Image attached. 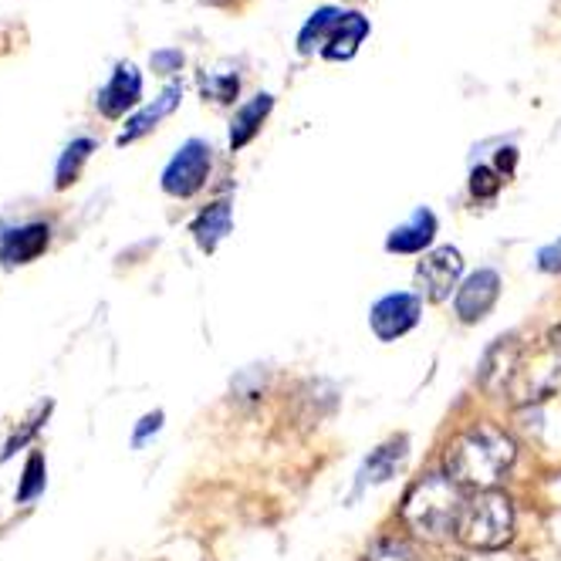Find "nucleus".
<instances>
[{"label": "nucleus", "mask_w": 561, "mask_h": 561, "mask_svg": "<svg viewBox=\"0 0 561 561\" xmlns=\"http://www.w3.org/2000/svg\"><path fill=\"white\" fill-rule=\"evenodd\" d=\"M517 457L514 439L494 423H473L447 447V473L457 488L494 491Z\"/></svg>", "instance_id": "f257e3e1"}, {"label": "nucleus", "mask_w": 561, "mask_h": 561, "mask_svg": "<svg viewBox=\"0 0 561 561\" xmlns=\"http://www.w3.org/2000/svg\"><path fill=\"white\" fill-rule=\"evenodd\" d=\"M463 497L450 473H426L410 488L403 501L407 528L423 541H444L457 531Z\"/></svg>", "instance_id": "f03ea898"}, {"label": "nucleus", "mask_w": 561, "mask_h": 561, "mask_svg": "<svg viewBox=\"0 0 561 561\" xmlns=\"http://www.w3.org/2000/svg\"><path fill=\"white\" fill-rule=\"evenodd\" d=\"M457 541L470 551H497L514 535V507L501 491H473L457 517Z\"/></svg>", "instance_id": "7ed1b4c3"}, {"label": "nucleus", "mask_w": 561, "mask_h": 561, "mask_svg": "<svg viewBox=\"0 0 561 561\" xmlns=\"http://www.w3.org/2000/svg\"><path fill=\"white\" fill-rule=\"evenodd\" d=\"M558 386H561V358L545 342L538 348L517 352V363L504 382V392H507L511 403L520 407V403H538V399H548Z\"/></svg>", "instance_id": "20e7f679"}, {"label": "nucleus", "mask_w": 561, "mask_h": 561, "mask_svg": "<svg viewBox=\"0 0 561 561\" xmlns=\"http://www.w3.org/2000/svg\"><path fill=\"white\" fill-rule=\"evenodd\" d=\"M210 163H214L210 146L204 139L183 142L176 149V156L167 163V170H163V190L170 196H180V199L199 193V190H204V183H207V176H210Z\"/></svg>", "instance_id": "39448f33"}, {"label": "nucleus", "mask_w": 561, "mask_h": 561, "mask_svg": "<svg viewBox=\"0 0 561 561\" xmlns=\"http://www.w3.org/2000/svg\"><path fill=\"white\" fill-rule=\"evenodd\" d=\"M463 257L457 248H436L416 267V285L430 301H447L460 288Z\"/></svg>", "instance_id": "423d86ee"}, {"label": "nucleus", "mask_w": 561, "mask_h": 561, "mask_svg": "<svg viewBox=\"0 0 561 561\" xmlns=\"http://www.w3.org/2000/svg\"><path fill=\"white\" fill-rule=\"evenodd\" d=\"M416 322H420V298L410 295V291L386 295L369 311V325H373V332H376L379 342L403 339L410 329H416Z\"/></svg>", "instance_id": "0eeeda50"}, {"label": "nucleus", "mask_w": 561, "mask_h": 561, "mask_svg": "<svg viewBox=\"0 0 561 561\" xmlns=\"http://www.w3.org/2000/svg\"><path fill=\"white\" fill-rule=\"evenodd\" d=\"M501 298V274L491 267H480L477 274H470L463 285L454 295V311L460 322L473 325V322H484L491 314V308Z\"/></svg>", "instance_id": "6e6552de"}, {"label": "nucleus", "mask_w": 561, "mask_h": 561, "mask_svg": "<svg viewBox=\"0 0 561 561\" xmlns=\"http://www.w3.org/2000/svg\"><path fill=\"white\" fill-rule=\"evenodd\" d=\"M142 99V75L133 61H123L115 65L112 78L99 89L95 95V105L105 118H123L129 108H136Z\"/></svg>", "instance_id": "1a4fd4ad"}, {"label": "nucleus", "mask_w": 561, "mask_h": 561, "mask_svg": "<svg viewBox=\"0 0 561 561\" xmlns=\"http://www.w3.org/2000/svg\"><path fill=\"white\" fill-rule=\"evenodd\" d=\"M51 244V227L48 224H24L0 237V264L4 267H21L37 261Z\"/></svg>", "instance_id": "9d476101"}, {"label": "nucleus", "mask_w": 561, "mask_h": 561, "mask_svg": "<svg viewBox=\"0 0 561 561\" xmlns=\"http://www.w3.org/2000/svg\"><path fill=\"white\" fill-rule=\"evenodd\" d=\"M436 237V217L433 210L420 207L407 224H399L389 240H386V251L389 254H423Z\"/></svg>", "instance_id": "9b49d317"}, {"label": "nucleus", "mask_w": 561, "mask_h": 561, "mask_svg": "<svg viewBox=\"0 0 561 561\" xmlns=\"http://www.w3.org/2000/svg\"><path fill=\"white\" fill-rule=\"evenodd\" d=\"M407 450H410V439L407 436H396V439H389V444L376 447L369 454V460L363 463V470H358V488H366V484H386V480L396 477V470L407 463Z\"/></svg>", "instance_id": "f8f14e48"}, {"label": "nucleus", "mask_w": 561, "mask_h": 561, "mask_svg": "<svg viewBox=\"0 0 561 561\" xmlns=\"http://www.w3.org/2000/svg\"><path fill=\"white\" fill-rule=\"evenodd\" d=\"M180 99H183V89L180 85H167L163 89V95H159L152 105H146L142 112H136L129 123H126V129H123V136H118L115 142L118 146H129V142H136V139H142L146 133H152L159 123H163V118L180 105Z\"/></svg>", "instance_id": "ddd939ff"}, {"label": "nucleus", "mask_w": 561, "mask_h": 561, "mask_svg": "<svg viewBox=\"0 0 561 561\" xmlns=\"http://www.w3.org/2000/svg\"><path fill=\"white\" fill-rule=\"evenodd\" d=\"M366 34H369V21L363 18V14H345L342 18V24L335 27V34H332V42L325 45V58L329 61H348V58H355V51H358V45L366 42Z\"/></svg>", "instance_id": "4468645a"}, {"label": "nucleus", "mask_w": 561, "mask_h": 561, "mask_svg": "<svg viewBox=\"0 0 561 561\" xmlns=\"http://www.w3.org/2000/svg\"><path fill=\"white\" fill-rule=\"evenodd\" d=\"M342 11L339 8H322V11H314L308 18V24L301 27L298 34V51L301 55H314V51H325V45L332 42V34L335 27L342 24Z\"/></svg>", "instance_id": "2eb2a0df"}, {"label": "nucleus", "mask_w": 561, "mask_h": 561, "mask_svg": "<svg viewBox=\"0 0 561 561\" xmlns=\"http://www.w3.org/2000/svg\"><path fill=\"white\" fill-rule=\"evenodd\" d=\"M230 227H233L230 204H224V199H220V204L207 207L204 214L193 220V237H196L199 251H217V244L230 233Z\"/></svg>", "instance_id": "dca6fc26"}, {"label": "nucleus", "mask_w": 561, "mask_h": 561, "mask_svg": "<svg viewBox=\"0 0 561 561\" xmlns=\"http://www.w3.org/2000/svg\"><path fill=\"white\" fill-rule=\"evenodd\" d=\"M271 108H274L271 95H257V99H251L244 108H240L233 115V126H230V149H244L257 136V129H261L264 118L271 115Z\"/></svg>", "instance_id": "f3484780"}, {"label": "nucleus", "mask_w": 561, "mask_h": 561, "mask_svg": "<svg viewBox=\"0 0 561 561\" xmlns=\"http://www.w3.org/2000/svg\"><path fill=\"white\" fill-rule=\"evenodd\" d=\"M95 152V142L92 139H75L65 146L61 159H58V170H55V186L65 190L78 180V173H82V167L89 163V156Z\"/></svg>", "instance_id": "a211bd4d"}, {"label": "nucleus", "mask_w": 561, "mask_h": 561, "mask_svg": "<svg viewBox=\"0 0 561 561\" xmlns=\"http://www.w3.org/2000/svg\"><path fill=\"white\" fill-rule=\"evenodd\" d=\"M45 484H48V467H45V457L34 450L27 457V463H24V473H21L18 504H31L34 497H42L45 494Z\"/></svg>", "instance_id": "6ab92c4d"}, {"label": "nucleus", "mask_w": 561, "mask_h": 561, "mask_svg": "<svg viewBox=\"0 0 561 561\" xmlns=\"http://www.w3.org/2000/svg\"><path fill=\"white\" fill-rule=\"evenodd\" d=\"M369 561H420V551L407 541V538H379L373 548H369Z\"/></svg>", "instance_id": "aec40b11"}, {"label": "nucleus", "mask_w": 561, "mask_h": 561, "mask_svg": "<svg viewBox=\"0 0 561 561\" xmlns=\"http://www.w3.org/2000/svg\"><path fill=\"white\" fill-rule=\"evenodd\" d=\"M199 92H204L207 99L220 102V105H230L240 92V78L237 75H204L199 78Z\"/></svg>", "instance_id": "412c9836"}, {"label": "nucleus", "mask_w": 561, "mask_h": 561, "mask_svg": "<svg viewBox=\"0 0 561 561\" xmlns=\"http://www.w3.org/2000/svg\"><path fill=\"white\" fill-rule=\"evenodd\" d=\"M48 410H51V403L48 407H42V410H37V416L34 420H27V426L21 430V433H14L11 439H8V447H4V454H0V460H11L24 444H27V439L37 433V430H42V423H45V416H48Z\"/></svg>", "instance_id": "4be33fe9"}, {"label": "nucleus", "mask_w": 561, "mask_h": 561, "mask_svg": "<svg viewBox=\"0 0 561 561\" xmlns=\"http://www.w3.org/2000/svg\"><path fill=\"white\" fill-rule=\"evenodd\" d=\"M470 190H473L477 199H491V196H497V190H501V176H497L491 167H477V170L470 173Z\"/></svg>", "instance_id": "5701e85b"}, {"label": "nucleus", "mask_w": 561, "mask_h": 561, "mask_svg": "<svg viewBox=\"0 0 561 561\" xmlns=\"http://www.w3.org/2000/svg\"><path fill=\"white\" fill-rule=\"evenodd\" d=\"M163 420H167V416L159 413V410H156V413H146V416L139 420L136 433H133V447H142L149 436H156L159 430H163Z\"/></svg>", "instance_id": "b1692460"}, {"label": "nucleus", "mask_w": 561, "mask_h": 561, "mask_svg": "<svg viewBox=\"0 0 561 561\" xmlns=\"http://www.w3.org/2000/svg\"><path fill=\"white\" fill-rule=\"evenodd\" d=\"M538 267L548 271V274H558L561 271V240H554V244H548V248L538 251Z\"/></svg>", "instance_id": "393cba45"}, {"label": "nucleus", "mask_w": 561, "mask_h": 561, "mask_svg": "<svg viewBox=\"0 0 561 561\" xmlns=\"http://www.w3.org/2000/svg\"><path fill=\"white\" fill-rule=\"evenodd\" d=\"M152 68H156L159 75H173V71L183 68V55H180V51H156V55H152Z\"/></svg>", "instance_id": "a878e982"}, {"label": "nucleus", "mask_w": 561, "mask_h": 561, "mask_svg": "<svg viewBox=\"0 0 561 561\" xmlns=\"http://www.w3.org/2000/svg\"><path fill=\"white\" fill-rule=\"evenodd\" d=\"M514 159H517V156H514V149H501V156H497V167L511 173V170H514Z\"/></svg>", "instance_id": "bb28decb"}, {"label": "nucleus", "mask_w": 561, "mask_h": 561, "mask_svg": "<svg viewBox=\"0 0 561 561\" xmlns=\"http://www.w3.org/2000/svg\"><path fill=\"white\" fill-rule=\"evenodd\" d=\"M545 342H548V345H551V348H554V355H558V358H561V325H558V329H551V332H548V339H545Z\"/></svg>", "instance_id": "cd10ccee"}]
</instances>
